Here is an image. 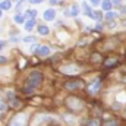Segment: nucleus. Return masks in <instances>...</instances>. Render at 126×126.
Listing matches in <instances>:
<instances>
[{"label": "nucleus", "mask_w": 126, "mask_h": 126, "mask_svg": "<svg viewBox=\"0 0 126 126\" xmlns=\"http://www.w3.org/2000/svg\"><path fill=\"white\" fill-rule=\"evenodd\" d=\"M44 81V75L38 70H34L28 75V78L25 79V87H24V93L25 94H32L34 90H37Z\"/></svg>", "instance_id": "1"}, {"label": "nucleus", "mask_w": 126, "mask_h": 126, "mask_svg": "<svg viewBox=\"0 0 126 126\" xmlns=\"http://www.w3.org/2000/svg\"><path fill=\"white\" fill-rule=\"evenodd\" d=\"M64 106L67 107V110H69V111H72V113H79V111H82V110H84L85 103H84L79 97L70 95V97H67V98L64 100Z\"/></svg>", "instance_id": "2"}, {"label": "nucleus", "mask_w": 126, "mask_h": 126, "mask_svg": "<svg viewBox=\"0 0 126 126\" xmlns=\"http://www.w3.org/2000/svg\"><path fill=\"white\" fill-rule=\"evenodd\" d=\"M28 120H30L28 113L27 111H19L9 120L7 126H28Z\"/></svg>", "instance_id": "3"}, {"label": "nucleus", "mask_w": 126, "mask_h": 126, "mask_svg": "<svg viewBox=\"0 0 126 126\" xmlns=\"http://www.w3.org/2000/svg\"><path fill=\"white\" fill-rule=\"evenodd\" d=\"M60 72H62L63 75H70V76H73V75H78V73L81 72V69H79V66L70 63V64H63V66H60Z\"/></svg>", "instance_id": "4"}, {"label": "nucleus", "mask_w": 126, "mask_h": 126, "mask_svg": "<svg viewBox=\"0 0 126 126\" xmlns=\"http://www.w3.org/2000/svg\"><path fill=\"white\" fill-rule=\"evenodd\" d=\"M64 88H66L67 91H78V90L84 88V81H81V79L67 81V82H64Z\"/></svg>", "instance_id": "5"}, {"label": "nucleus", "mask_w": 126, "mask_h": 126, "mask_svg": "<svg viewBox=\"0 0 126 126\" xmlns=\"http://www.w3.org/2000/svg\"><path fill=\"white\" fill-rule=\"evenodd\" d=\"M101 88H103V82H101V79H95V81H93V82L88 85L87 91H88V94L90 95H97L100 91H101Z\"/></svg>", "instance_id": "6"}, {"label": "nucleus", "mask_w": 126, "mask_h": 126, "mask_svg": "<svg viewBox=\"0 0 126 126\" xmlns=\"http://www.w3.org/2000/svg\"><path fill=\"white\" fill-rule=\"evenodd\" d=\"M79 13H81V9L78 4H72L70 7L64 9V16H69V18H76Z\"/></svg>", "instance_id": "7"}, {"label": "nucleus", "mask_w": 126, "mask_h": 126, "mask_svg": "<svg viewBox=\"0 0 126 126\" xmlns=\"http://www.w3.org/2000/svg\"><path fill=\"white\" fill-rule=\"evenodd\" d=\"M50 53H51V48H50L48 46H40V47L37 48V51H35V54L40 56V57H48Z\"/></svg>", "instance_id": "8"}, {"label": "nucleus", "mask_w": 126, "mask_h": 126, "mask_svg": "<svg viewBox=\"0 0 126 126\" xmlns=\"http://www.w3.org/2000/svg\"><path fill=\"white\" fill-rule=\"evenodd\" d=\"M43 18H44V21H53V19L56 18V10H54V9H47V10H44Z\"/></svg>", "instance_id": "9"}, {"label": "nucleus", "mask_w": 126, "mask_h": 126, "mask_svg": "<svg viewBox=\"0 0 126 126\" xmlns=\"http://www.w3.org/2000/svg\"><path fill=\"white\" fill-rule=\"evenodd\" d=\"M35 25H37L35 19H28V21H25V24H24V28H25V31H32Z\"/></svg>", "instance_id": "10"}, {"label": "nucleus", "mask_w": 126, "mask_h": 126, "mask_svg": "<svg viewBox=\"0 0 126 126\" xmlns=\"http://www.w3.org/2000/svg\"><path fill=\"white\" fill-rule=\"evenodd\" d=\"M81 7H82V12H84V15H87V16H90L91 18V15H93V9H91V6L90 4H87L85 1L81 4Z\"/></svg>", "instance_id": "11"}, {"label": "nucleus", "mask_w": 126, "mask_h": 126, "mask_svg": "<svg viewBox=\"0 0 126 126\" xmlns=\"http://www.w3.org/2000/svg\"><path fill=\"white\" fill-rule=\"evenodd\" d=\"M117 16H119V13H117V12L107 10V12H106V15H104V19H106V21H113V19H116Z\"/></svg>", "instance_id": "12"}, {"label": "nucleus", "mask_w": 126, "mask_h": 126, "mask_svg": "<svg viewBox=\"0 0 126 126\" xmlns=\"http://www.w3.org/2000/svg\"><path fill=\"white\" fill-rule=\"evenodd\" d=\"M12 6H13V3H12L10 0H1V1H0V7H1L3 10H10Z\"/></svg>", "instance_id": "13"}, {"label": "nucleus", "mask_w": 126, "mask_h": 126, "mask_svg": "<svg viewBox=\"0 0 126 126\" xmlns=\"http://www.w3.org/2000/svg\"><path fill=\"white\" fill-rule=\"evenodd\" d=\"M101 7L107 12V10H111L113 7V1L111 0H101Z\"/></svg>", "instance_id": "14"}, {"label": "nucleus", "mask_w": 126, "mask_h": 126, "mask_svg": "<svg viewBox=\"0 0 126 126\" xmlns=\"http://www.w3.org/2000/svg\"><path fill=\"white\" fill-rule=\"evenodd\" d=\"M91 18L97 21V22H101L103 21V18H104V15L100 12V10H93V15H91Z\"/></svg>", "instance_id": "15"}, {"label": "nucleus", "mask_w": 126, "mask_h": 126, "mask_svg": "<svg viewBox=\"0 0 126 126\" xmlns=\"http://www.w3.org/2000/svg\"><path fill=\"white\" fill-rule=\"evenodd\" d=\"M38 34L40 35H48L50 34V28L47 25H38Z\"/></svg>", "instance_id": "16"}, {"label": "nucleus", "mask_w": 126, "mask_h": 126, "mask_svg": "<svg viewBox=\"0 0 126 126\" xmlns=\"http://www.w3.org/2000/svg\"><path fill=\"white\" fill-rule=\"evenodd\" d=\"M87 126H103V123L97 117H93V119H88L87 120Z\"/></svg>", "instance_id": "17"}, {"label": "nucleus", "mask_w": 126, "mask_h": 126, "mask_svg": "<svg viewBox=\"0 0 126 126\" xmlns=\"http://www.w3.org/2000/svg\"><path fill=\"white\" fill-rule=\"evenodd\" d=\"M103 126H119V122L116 119H107L103 122Z\"/></svg>", "instance_id": "18"}, {"label": "nucleus", "mask_w": 126, "mask_h": 126, "mask_svg": "<svg viewBox=\"0 0 126 126\" xmlns=\"http://www.w3.org/2000/svg\"><path fill=\"white\" fill-rule=\"evenodd\" d=\"M13 21L16 22V24H19V25H22V24H25V15H15V18H13Z\"/></svg>", "instance_id": "19"}, {"label": "nucleus", "mask_w": 126, "mask_h": 126, "mask_svg": "<svg viewBox=\"0 0 126 126\" xmlns=\"http://www.w3.org/2000/svg\"><path fill=\"white\" fill-rule=\"evenodd\" d=\"M7 107H9V106H7V103L0 97V113H4V111L7 110Z\"/></svg>", "instance_id": "20"}, {"label": "nucleus", "mask_w": 126, "mask_h": 126, "mask_svg": "<svg viewBox=\"0 0 126 126\" xmlns=\"http://www.w3.org/2000/svg\"><path fill=\"white\" fill-rule=\"evenodd\" d=\"M27 16H28L30 19H35V16H37V10H35V9H30V10H27Z\"/></svg>", "instance_id": "21"}, {"label": "nucleus", "mask_w": 126, "mask_h": 126, "mask_svg": "<svg viewBox=\"0 0 126 126\" xmlns=\"http://www.w3.org/2000/svg\"><path fill=\"white\" fill-rule=\"evenodd\" d=\"M22 43H35V37H32V35L24 37V38H22Z\"/></svg>", "instance_id": "22"}, {"label": "nucleus", "mask_w": 126, "mask_h": 126, "mask_svg": "<svg viewBox=\"0 0 126 126\" xmlns=\"http://www.w3.org/2000/svg\"><path fill=\"white\" fill-rule=\"evenodd\" d=\"M7 62H9V59L6 56H0V64H6Z\"/></svg>", "instance_id": "23"}, {"label": "nucleus", "mask_w": 126, "mask_h": 126, "mask_svg": "<svg viewBox=\"0 0 126 126\" xmlns=\"http://www.w3.org/2000/svg\"><path fill=\"white\" fill-rule=\"evenodd\" d=\"M103 28H104V27H103L101 22H97V24H95V30H97V31H103Z\"/></svg>", "instance_id": "24"}, {"label": "nucleus", "mask_w": 126, "mask_h": 126, "mask_svg": "<svg viewBox=\"0 0 126 126\" xmlns=\"http://www.w3.org/2000/svg\"><path fill=\"white\" fill-rule=\"evenodd\" d=\"M90 3H91V6H98V4H101V0H91Z\"/></svg>", "instance_id": "25"}, {"label": "nucleus", "mask_w": 126, "mask_h": 126, "mask_svg": "<svg viewBox=\"0 0 126 126\" xmlns=\"http://www.w3.org/2000/svg\"><path fill=\"white\" fill-rule=\"evenodd\" d=\"M6 44H7L6 41H3V40H0V50H3V48L6 47Z\"/></svg>", "instance_id": "26"}, {"label": "nucleus", "mask_w": 126, "mask_h": 126, "mask_svg": "<svg viewBox=\"0 0 126 126\" xmlns=\"http://www.w3.org/2000/svg\"><path fill=\"white\" fill-rule=\"evenodd\" d=\"M113 1V4H116V6H120L122 3H123V0H111Z\"/></svg>", "instance_id": "27"}, {"label": "nucleus", "mask_w": 126, "mask_h": 126, "mask_svg": "<svg viewBox=\"0 0 126 126\" xmlns=\"http://www.w3.org/2000/svg\"><path fill=\"white\" fill-rule=\"evenodd\" d=\"M120 13L122 15H126V6H122L120 4Z\"/></svg>", "instance_id": "28"}, {"label": "nucleus", "mask_w": 126, "mask_h": 126, "mask_svg": "<svg viewBox=\"0 0 126 126\" xmlns=\"http://www.w3.org/2000/svg\"><path fill=\"white\" fill-rule=\"evenodd\" d=\"M43 1H46V0H30V3H35V4H40Z\"/></svg>", "instance_id": "29"}, {"label": "nucleus", "mask_w": 126, "mask_h": 126, "mask_svg": "<svg viewBox=\"0 0 126 126\" xmlns=\"http://www.w3.org/2000/svg\"><path fill=\"white\" fill-rule=\"evenodd\" d=\"M50 3H51V4H57L59 1H57V0H50Z\"/></svg>", "instance_id": "30"}, {"label": "nucleus", "mask_w": 126, "mask_h": 126, "mask_svg": "<svg viewBox=\"0 0 126 126\" xmlns=\"http://www.w3.org/2000/svg\"><path fill=\"white\" fill-rule=\"evenodd\" d=\"M1 16H3V9L0 7V18H1Z\"/></svg>", "instance_id": "31"}, {"label": "nucleus", "mask_w": 126, "mask_h": 126, "mask_svg": "<svg viewBox=\"0 0 126 126\" xmlns=\"http://www.w3.org/2000/svg\"><path fill=\"white\" fill-rule=\"evenodd\" d=\"M3 120V113H0V122Z\"/></svg>", "instance_id": "32"}, {"label": "nucleus", "mask_w": 126, "mask_h": 126, "mask_svg": "<svg viewBox=\"0 0 126 126\" xmlns=\"http://www.w3.org/2000/svg\"><path fill=\"white\" fill-rule=\"evenodd\" d=\"M123 114H125V117H126V109H125V111H123Z\"/></svg>", "instance_id": "33"}]
</instances>
